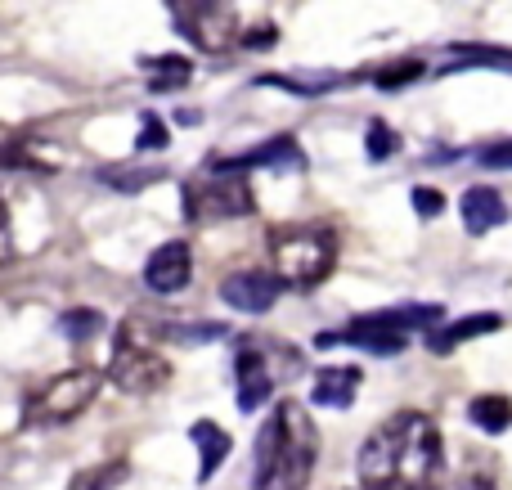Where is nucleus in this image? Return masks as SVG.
Wrapping results in <instances>:
<instances>
[{
    "mask_svg": "<svg viewBox=\"0 0 512 490\" xmlns=\"http://www.w3.org/2000/svg\"><path fill=\"white\" fill-rule=\"evenodd\" d=\"M364 490H436L441 477V428L423 410H396L360 446Z\"/></svg>",
    "mask_w": 512,
    "mask_h": 490,
    "instance_id": "obj_1",
    "label": "nucleus"
},
{
    "mask_svg": "<svg viewBox=\"0 0 512 490\" xmlns=\"http://www.w3.org/2000/svg\"><path fill=\"white\" fill-rule=\"evenodd\" d=\"M319 459V432L306 405L279 401L256 432L252 490H306Z\"/></svg>",
    "mask_w": 512,
    "mask_h": 490,
    "instance_id": "obj_2",
    "label": "nucleus"
},
{
    "mask_svg": "<svg viewBox=\"0 0 512 490\" xmlns=\"http://www.w3.org/2000/svg\"><path fill=\"white\" fill-rule=\"evenodd\" d=\"M274 279L283 288H315L337 266V234L333 225H274L270 230Z\"/></svg>",
    "mask_w": 512,
    "mask_h": 490,
    "instance_id": "obj_3",
    "label": "nucleus"
},
{
    "mask_svg": "<svg viewBox=\"0 0 512 490\" xmlns=\"http://www.w3.org/2000/svg\"><path fill=\"white\" fill-rule=\"evenodd\" d=\"M99 387H104V374H95L90 365L63 369V374H54L50 383H41L23 401V428H59V423H72L77 414L90 410Z\"/></svg>",
    "mask_w": 512,
    "mask_h": 490,
    "instance_id": "obj_4",
    "label": "nucleus"
},
{
    "mask_svg": "<svg viewBox=\"0 0 512 490\" xmlns=\"http://www.w3.org/2000/svg\"><path fill=\"white\" fill-rule=\"evenodd\" d=\"M108 374H113V383L122 387V392H131V396H149V392H158V387H167L171 365H167V356L158 351V342L149 338V329H144L135 315L117 324L113 365H108Z\"/></svg>",
    "mask_w": 512,
    "mask_h": 490,
    "instance_id": "obj_5",
    "label": "nucleus"
},
{
    "mask_svg": "<svg viewBox=\"0 0 512 490\" xmlns=\"http://www.w3.org/2000/svg\"><path fill=\"white\" fill-rule=\"evenodd\" d=\"M256 207V194L243 171H212L203 180L185 185V216L189 221H230V216H248Z\"/></svg>",
    "mask_w": 512,
    "mask_h": 490,
    "instance_id": "obj_6",
    "label": "nucleus"
},
{
    "mask_svg": "<svg viewBox=\"0 0 512 490\" xmlns=\"http://www.w3.org/2000/svg\"><path fill=\"white\" fill-rule=\"evenodd\" d=\"M171 23L189 45L207 54H221L239 45V14L225 0H167Z\"/></svg>",
    "mask_w": 512,
    "mask_h": 490,
    "instance_id": "obj_7",
    "label": "nucleus"
},
{
    "mask_svg": "<svg viewBox=\"0 0 512 490\" xmlns=\"http://www.w3.org/2000/svg\"><path fill=\"white\" fill-rule=\"evenodd\" d=\"M283 284L274 279V270H234L221 284V297L243 315H265L274 302H279Z\"/></svg>",
    "mask_w": 512,
    "mask_h": 490,
    "instance_id": "obj_8",
    "label": "nucleus"
},
{
    "mask_svg": "<svg viewBox=\"0 0 512 490\" xmlns=\"http://www.w3.org/2000/svg\"><path fill=\"white\" fill-rule=\"evenodd\" d=\"M189 279H194V252H189L185 239L162 243L149 257V266H144V284H149L153 293H180Z\"/></svg>",
    "mask_w": 512,
    "mask_h": 490,
    "instance_id": "obj_9",
    "label": "nucleus"
},
{
    "mask_svg": "<svg viewBox=\"0 0 512 490\" xmlns=\"http://www.w3.org/2000/svg\"><path fill=\"white\" fill-rule=\"evenodd\" d=\"M207 167H212V171H252V167L292 171V167H301V144L292 140V135H274V140H265L261 149L234 153V158H221V153H216V158L207 162Z\"/></svg>",
    "mask_w": 512,
    "mask_h": 490,
    "instance_id": "obj_10",
    "label": "nucleus"
},
{
    "mask_svg": "<svg viewBox=\"0 0 512 490\" xmlns=\"http://www.w3.org/2000/svg\"><path fill=\"white\" fill-rule=\"evenodd\" d=\"M234 374H239V410L256 414L274 392V374L265 369V356L256 347H239V360H234Z\"/></svg>",
    "mask_w": 512,
    "mask_h": 490,
    "instance_id": "obj_11",
    "label": "nucleus"
},
{
    "mask_svg": "<svg viewBox=\"0 0 512 490\" xmlns=\"http://www.w3.org/2000/svg\"><path fill=\"white\" fill-rule=\"evenodd\" d=\"M360 383H364V374L355 365H333V369H319L310 396H315V405H328V410H351Z\"/></svg>",
    "mask_w": 512,
    "mask_h": 490,
    "instance_id": "obj_12",
    "label": "nucleus"
},
{
    "mask_svg": "<svg viewBox=\"0 0 512 490\" xmlns=\"http://www.w3.org/2000/svg\"><path fill=\"white\" fill-rule=\"evenodd\" d=\"M360 324L369 329H387V333H414V329H432L441 324V306L436 302H414V306H387V311H373V315H360Z\"/></svg>",
    "mask_w": 512,
    "mask_h": 490,
    "instance_id": "obj_13",
    "label": "nucleus"
},
{
    "mask_svg": "<svg viewBox=\"0 0 512 490\" xmlns=\"http://www.w3.org/2000/svg\"><path fill=\"white\" fill-rule=\"evenodd\" d=\"M459 212H463V225H468V234H490L495 225L508 221V203L490 185H472L468 194H463Z\"/></svg>",
    "mask_w": 512,
    "mask_h": 490,
    "instance_id": "obj_14",
    "label": "nucleus"
},
{
    "mask_svg": "<svg viewBox=\"0 0 512 490\" xmlns=\"http://www.w3.org/2000/svg\"><path fill=\"white\" fill-rule=\"evenodd\" d=\"M189 437H194V446H198V486H207L216 477V468L230 459V432L221 428V423H212V419H198L194 428H189Z\"/></svg>",
    "mask_w": 512,
    "mask_h": 490,
    "instance_id": "obj_15",
    "label": "nucleus"
},
{
    "mask_svg": "<svg viewBox=\"0 0 512 490\" xmlns=\"http://www.w3.org/2000/svg\"><path fill=\"white\" fill-rule=\"evenodd\" d=\"M495 329H504V315H495V311L468 315V320H454L450 329L432 333V338H427V351H432V356H450L454 347H463V342L481 338V333H495Z\"/></svg>",
    "mask_w": 512,
    "mask_h": 490,
    "instance_id": "obj_16",
    "label": "nucleus"
},
{
    "mask_svg": "<svg viewBox=\"0 0 512 490\" xmlns=\"http://www.w3.org/2000/svg\"><path fill=\"white\" fill-rule=\"evenodd\" d=\"M140 68L149 72V90H158V95L180 90L189 77H194V68H189L185 54H153V59H140Z\"/></svg>",
    "mask_w": 512,
    "mask_h": 490,
    "instance_id": "obj_17",
    "label": "nucleus"
},
{
    "mask_svg": "<svg viewBox=\"0 0 512 490\" xmlns=\"http://www.w3.org/2000/svg\"><path fill=\"white\" fill-rule=\"evenodd\" d=\"M459 68H512V50H499V45H450V59L441 63V72H459Z\"/></svg>",
    "mask_w": 512,
    "mask_h": 490,
    "instance_id": "obj_18",
    "label": "nucleus"
},
{
    "mask_svg": "<svg viewBox=\"0 0 512 490\" xmlns=\"http://www.w3.org/2000/svg\"><path fill=\"white\" fill-rule=\"evenodd\" d=\"M468 419H472V428H481L486 437H499V432L512 428V401L508 396H477V401L468 405Z\"/></svg>",
    "mask_w": 512,
    "mask_h": 490,
    "instance_id": "obj_19",
    "label": "nucleus"
},
{
    "mask_svg": "<svg viewBox=\"0 0 512 490\" xmlns=\"http://www.w3.org/2000/svg\"><path fill=\"white\" fill-rule=\"evenodd\" d=\"M131 473L126 459H108V464H95V468H81L77 477L68 482V490H117Z\"/></svg>",
    "mask_w": 512,
    "mask_h": 490,
    "instance_id": "obj_20",
    "label": "nucleus"
},
{
    "mask_svg": "<svg viewBox=\"0 0 512 490\" xmlns=\"http://www.w3.org/2000/svg\"><path fill=\"white\" fill-rule=\"evenodd\" d=\"M162 176H167L162 167H104L99 171V180L122 189V194H140L144 185H153V180H162Z\"/></svg>",
    "mask_w": 512,
    "mask_h": 490,
    "instance_id": "obj_21",
    "label": "nucleus"
},
{
    "mask_svg": "<svg viewBox=\"0 0 512 490\" xmlns=\"http://www.w3.org/2000/svg\"><path fill=\"white\" fill-rule=\"evenodd\" d=\"M427 72V63L423 59H405V63H387V68H378L373 72V86L378 90H405L409 81H418Z\"/></svg>",
    "mask_w": 512,
    "mask_h": 490,
    "instance_id": "obj_22",
    "label": "nucleus"
},
{
    "mask_svg": "<svg viewBox=\"0 0 512 490\" xmlns=\"http://www.w3.org/2000/svg\"><path fill=\"white\" fill-rule=\"evenodd\" d=\"M59 333L68 342H86V338H95V333H104V315L99 311H68V315H59Z\"/></svg>",
    "mask_w": 512,
    "mask_h": 490,
    "instance_id": "obj_23",
    "label": "nucleus"
},
{
    "mask_svg": "<svg viewBox=\"0 0 512 490\" xmlns=\"http://www.w3.org/2000/svg\"><path fill=\"white\" fill-rule=\"evenodd\" d=\"M364 149H369L373 162H382V158H391V153L400 149V135L391 131L387 122H369V131H364Z\"/></svg>",
    "mask_w": 512,
    "mask_h": 490,
    "instance_id": "obj_24",
    "label": "nucleus"
},
{
    "mask_svg": "<svg viewBox=\"0 0 512 490\" xmlns=\"http://www.w3.org/2000/svg\"><path fill=\"white\" fill-rule=\"evenodd\" d=\"M337 81L342 77H324V81H292V77H261L256 86H274V90H292V95H324V90H337Z\"/></svg>",
    "mask_w": 512,
    "mask_h": 490,
    "instance_id": "obj_25",
    "label": "nucleus"
},
{
    "mask_svg": "<svg viewBox=\"0 0 512 490\" xmlns=\"http://www.w3.org/2000/svg\"><path fill=\"white\" fill-rule=\"evenodd\" d=\"M149 149H167V126H162V117L144 113L140 135H135V153H149Z\"/></svg>",
    "mask_w": 512,
    "mask_h": 490,
    "instance_id": "obj_26",
    "label": "nucleus"
},
{
    "mask_svg": "<svg viewBox=\"0 0 512 490\" xmlns=\"http://www.w3.org/2000/svg\"><path fill=\"white\" fill-rule=\"evenodd\" d=\"M176 342H189V347H198V342H216V338H230V329L225 324H180V329H167Z\"/></svg>",
    "mask_w": 512,
    "mask_h": 490,
    "instance_id": "obj_27",
    "label": "nucleus"
},
{
    "mask_svg": "<svg viewBox=\"0 0 512 490\" xmlns=\"http://www.w3.org/2000/svg\"><path fill=\"white\" fill-rule=\"evenodd\" d=\"M414 212L423 216V221H432V216H441V212H445V194H441V189H427V185H418V189H414Z\"/></svg>",
    "mask_w": 512,
    "mask_h": 490,
    "instance_id": "obj_28",
    "label": "nucleus"
},
{
    "mask_svg": "<svg viewBox=\"0 0 512 490\" xmlns=\"http://www.w3.org/2000/svg\"><path fill=\"white\" fill-rule=\"evenodd\" d=\"M481 167H490V171H512V140L504 144H490V149H481Z\"/></svg>",
    "mask_w": 512,
    "mask_h": 490,
    "instance_id": "obj_29",
    "label": "nucleus"
}]
</instances>
